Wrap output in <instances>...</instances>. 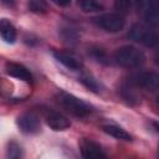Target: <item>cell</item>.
<instances>
[{
    "label": "cell",
    "mask_w": 159,
    "mask_h": 159,
    "mask_svg": "<svg viewBox=\"0 0 159 159\" xmlns=\"http://www.w3.org/2000/svg\"><path fill=\"white\" fill-rule=\"evenodd\" d=\"M93 22L108 32H118L124 27V17L119 14H103L93 17Z\"/></svg>",
    "instance_id": "obj_5"
},
{
    "label": "cell",
    "mask_w": 159,
    "mask_h": 159,
    "mask_svg": "<svg viewBox=\"0 0 159 159\" xmlns=\"http://www.w3.org/2000/svg\"><path fill=\"white\" fill-rule=\"evenodd\" d=\"M58 101L67 112H70L71 114H73L76 117H86L92 112L91 106H88L86 102H83L82 99H80L72 94L61 93Z\"/></svg>",
    "instance_id": "obj_3"
},
{
    "label": "cell",
    "mask_w": 159,
    "mask_h": 159,
    "mask_svg": "<svg viewBox=\"0 0 159 159\" xmlns=\"http://www.w3.org/2000/svg\"><path fill=\"white\" fill-rule=\"evenodd\" d=\"M81 153L82 157L87 158V159H101V158H106V153L103 152L102 147L91 140V139H83L81 142Z\"/></svg>",
    "instance_id": "obj_8"
},
{
    "label": "cell",
    "mask_w": 159,
    "mask_h": 159,
    "mask_svg": "<svg viewBox=\"0 0 159 159\" xmlns=\"http://www.w3.org/2000/svg\"><path fill=\"white\" fill-rule=\"evenodd\" d=\"M60 34H61V37L63 39V41L67 42V43H71V45L76 43L78 41V37H80L77 30L73 29V27H71V26L62 27L60 30Z\"/></svg>",
    "instance_id": "obj_14"
},
{
    "label": "cell",
    "mask_w": 159,
    "mask_h": 159,
    "mask_svg": "<svg viewBox=\"0 0 159 159\" xmlns=\"http://www.w3.org/2000/svg\"><path fill=\"white\" fill-rule=\"evenodd\" d=\"M103 130L107 133V134H109V135H112V137H114V138H117V139H120V140H132V135L128 133V132H125L123 128H120V127H118V125H113V124H108V125H103Z\"/></svg>",
    "instance_id": "obj_13"
},
{
    "label": "cell",
    "mask_w": 159,
    "mask_h": 159,
    "mask_svg": "<svg viewBox=\"0 0 159 159\" xmlns=\"http://www.w3.org/2000/svg\"><path fill=\"white\" fill-rule=\"evenodd\" d=\"M0 36L7 43H14L16 40V29L7 19H0Z\"/></svg>",
    "instance_id": "obj_12"
},
{
    "label": "cell",
    "mask_w": 159,
    "mask_h": 159,
    "mask_svg": "<svg viewBox=\"0 0 159 159\" xmlns=\"http://www.w3.org/2000/svg\"><path fill=\"white\" fill-rule=\"evenodd\" d=\"M17 125L21 129V132L27 133V134L37 133L40 130V127H41L39 116L32 113V112H26V113L21 114L17 118Z\"/></svg>",
    "instance_id": "obj_7"
},
{
    "label": "cell",
    "mask_w": 159,
    "mask_h": 159,
    "mask_svg": "<svg viewBox=\"0 0 159 159\" xmlns=\"http://www.w3.org/2000/svg\"><path fill=\"white\" fill-rule=\"evenodd\" d=\"M130 6V0H114V7L117 10V14L122 16L129 14Z\"/></svg>",
    "instance_id": "obj_18"
},
{
    "label": "cell",
    "mask_w": 159,
    "mask_h": 159,
    "mask_svg": "<svg viewBox=\"0 0 159 159\" xmlns=\"http://www.w3.org/2000/svg\"><path fill=\"white\" fill-rule=\"evenodd\" d=\"M1 2H2L4 5H6V6H9V7H14L15 4H16L15 0H1Z\"/></svg>",
    "instance_id": "obj_22"
},
{
    "label": "cell",
    "mask_w": 159,
    "mask_h": 159,
    "mask_svg": "<svg viewBox=\"0 0 159 159\" xmlns=\"http://www.w3.org/2000/svg\"><path fill=\"white\" fill-rule=\"evenodd\" d=\"M128 37L147 47H154L158 43V34L143 24H134L128 32Z\"/></svg>",
    "instance_id": "obj_2"
},
{
    "label": "cell",
    "mask_w": 159,
    "mask_h": 159,
    "mask_svg": "<svg viewBox=\"0 0 159 159\" xmlns=\"http://www.w3.org/2000/svg\"><path fill=\"white\" fill-rule=\"evenodd\" d=\"M77 4L84 12H96L103 10V6L97 0H77Z\"/></svg>",
    "instance_id": "obj_15"
},
{
    "label": "cell",
    "mask_w": 159,
    "mask_h": 159,
    "mask_svg": "<svg viewBox=\"0 0 159 159\" xmlns=\"http://www.w3.org/2000/svg\"><path fill=\"white\" fill-rule=\"evenodd\" d=\"M129 84L143 88L145 91H155L158 88V75L150 71L138 72L129 77Z\"/></svg>",
    "instance_id": "obj_6"
},
{
    "label": "cell",
    "mask_w": 159,
    "mask_h": 159,
    "mask_svg": "<svg viewBox=\"0 0 159 159\" xmlns=\"http://www.w3.org/2000/svg\"><path fill=\"white\" fill-rule=\"evenodd\" d=\"M88 53L96 60V61H98V62H101V63H107V53H106V51L102 48V47H98V46H94V47H91L89 50H88Z\"/></svg>",
    "instance_id": "obj_17"
},
{
    "label": "cell",
    "mask_w": 159,
    "mask_h": 159,
    "mask_svg": "<svg viewBox=\"0 0 159 159\" xmlns=\"http://www.w3.org/2000/svg\"><path fill=\"white\" fill-rule=\"evenodd\" d=\"M53 56H55V58H56L58 62H61L65 67H67V68H70V70H72V71H77V70H80V68L82 67L81 60H80L76 55H73V53H71V52H66V51H55V52H53Z\"/></svg>",
    "instance_id": "obj_10"
},
{
    "label": "cell",
    "mask_w": 159,
    "mask_h": 159,
    "mask_svg": "<svg viewBox=\"0 0 159 159\" xmlns=\"http://www.w3.org/2000/svg\"><path fill=\"white\" fill-rule=\"evenodd\" d=\"M6 72L11 77H15L17 80L25 81V82H31L32 81V75L31 72L22 65L16 63V62H7L6 63Z\"/></svg>",
    "instance_id": "obj_11"
},
{
    "label": "cell",
    "mask_w": 159,
    "mask_h": 159,
    "mask_svg": "<svg viewBox=\"0 0 159 159\" xmlns=\"http://www.w3.org/2000/svg\"><path fill=\"white\" fill-rule=\"evenodd\" d=\"M135 9L143 20L150 26H157L159 22V5L157 0H134Z\"/></svg>",
    "instance_id": "obj_4"
},
{
    "label": "cell",
    "mask_w": 159,
    "mask_h": 159,
    "mask_svg": "<svg viewBox=\"0 0 159 159\" xmlns=\"http://www.w3.org/2000/svg\"><path fill=\"white\" fill-rule=\"evenodd\" d=\"M45 119L47 125L53 130H65L71 125V122L67 119V117H65L58 112H52V111L47 112Z\"/></svg>",
    "instance_id": "obj_9"
},
{
    "label": "cell",
    "mask_w": 159,
    "mask_h": 159,
    "mask_svg": "<svg viewBox=\"0 0 159 159\" xmlns=\"http://www.w3.org/2000/svg\"><path fill=\"white\" fill-rule=\"evenodd\" d=\"M113 58L116 61V63H118L122 67H127V68H132V67H138L140 65L144 63L145 57L144 53L138 50L134 46H122L116 50Z\"/></svg>",
    "instance_id": "obj_1"
},
{
    "label": "cell",
    "mask_w": 159,
    "mask_h": 159,
    "mask_svg": "<svg viewBox=\"0 0 159 159\" xmlns=\"http://www.w3.org/2000/svg\"><path fill=\"white\" fill-rule=\"evenodd\" d=\"M58 6H68L71 4V0H52Z\"/></svg>",
    "instance_id": "obj_21"
},
{
    "label": "cell",
    "mask_w": 159,
    "mask_h": 159,
    "mask_svg": "<svg viewBox=\"0 0 159 159\" xmlns=\"http://www.w3.org/2000/svg\"><path fill=\"white\" fill-rule=\"evenodd\" d=\"M81 81H82V83H83L87 88H89L91 91H93V92H98V91H99V84H98V82H97L94 78H92V77H89V76H84V77L81 78Z\"/></svg>",
    "instance_id": "obj_20"
},
{
    "label": "cell",
    "mask_w": 159,
    "mask_h": 159,
    "mask_svg": "<svg viewBox=\"0 0 159 159\" xmlns=\"http://www.w3.org/2000/svg\"><path fill=\"white\" fill-rule=\"evenodd\" d=\"M7 157L10 158H20L22 157L21 147L16 142H10L7 145Z\"/></svg>",
    "instance_id": "obj_19"
},
{
    "label": "cell",
    "mask_w": 159,
    "mask_h": 159,
    "mask_svg": "<svg viewBox=\"0 0 159 159\" xmlns=\"http://www.w3.org/2000/svg\"><path fill=\"white\" fill-rule=\"evenodd\" d=\"M29 10L36 14H45L48 10V4L46 0H29Z\"/></svg>",
    "instance_id": "obj_16"
}]
</instances>
